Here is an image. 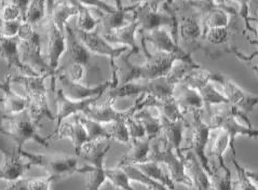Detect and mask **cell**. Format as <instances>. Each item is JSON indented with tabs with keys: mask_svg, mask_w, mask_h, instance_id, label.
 Wrapping results in <instances>:
<instances>
[{
	"mask_svg": "<svg viewBox=\"0 0 258 190\" xmlns=\"http://www.w3.org/2000/svg\"><path fill=\"white\" fill-rule=\"evenodd\" d=\"M113 2L116 3V8L112 12L110 13H105L101 11L98 12V17H100L98 20H100V23H101V25L98 26L102 27L103 35L126 24L125 23L126 12L133 11V9L135 8V6L124 7L121 0H113Z\"/></svg>",
	"mask_w": 258,
	"mask_h": 190,
	"instance_id": "f546056e",
	"label": "cell"
},
{
	"mask_svg": "<svg viewBox=\"0 0 258 190\" xmlns=\"http://www.w3.org/2000/svg\"><path fill=\"white\" fill-rule=\"evenodd\" d=\"M108 190H120L119 188H117V187H115V186H113L112 184H110L109 185V187H108Z\"/></svg>",
	"mask_w": 258,
	"mask_h": 190,
	"instance_id": "be15d7a7",
	"label": "cell"
},
{
	"mask_svg": "<svg viewBox=\"0 0 258 190\" xmlns=\"http://www.w3.org/2000/svg\"><path fill=\"white\" fill-rule=\"evenodd\" d=\"M56 81L59 82V89L63 93L73 101L88 100L96 96H102L107 89L111 88L113 85L118 86V75L117 72H112V80L105 81L97 86H85L80 82L73 81L68 78V76L64 73L57 71Z\"/></svg>",
	"mask_w": 258,
	"mask_h": 190,
	"instance_id": "9a60e30c",
	"label": "cell"
},
{
	"mask_svg": "<svg viewBox=\"0 0 258 190\" xmlns=\"http://www.w3.org/2000/svg\"><path fill=\"white\" fill-rule=\"evenodd\" d=\"M122 169L124 170L131 181H139V183L143 184L144 186L148 187L149 190H170L165 185L147 176L146 174H144L139 168H136L135 165H126L123 166Z\"/></svg>",
	"mask_w": 258,
	"mask_h": 190,
	"instance_id": "ab89813d",
	"label": "cell"
},
{
	"mask_svg": "<svg viewBox=\"0 0 258 190\" xmlns=\"http://www.w3.org/2000/svg\"><path fill=\"white\" fill-rule=\"evenodd\" d=\"M12 75L7 71L5 79L0 81V90L4 92V97H0V103L4 105V111L7 115H17L27 109V101L24 95L14 92L11 88Z\"/></svg>",
	"mask_w": 258,
	"mask_h": 190,
	"instance_id": "d4e9b609",
	"label": "cell"
},
{
	"mask_svg": "<svg viewBox=\"0 0 258 190\" xmlns=\"http://www.w3.org/2000/svg\"><path fill=\"white\" fill-rule=\"evenodd\" d=\"M126 120L127 118L117 120L116 122H112L111 130H108L109 134L111 135V139L122 144H130V134H128Z\"/></svg>",
	"mask_w": 258,
	"mask_h": 190,
	"instance_id": "f6af8a7d",
	"label": "cell"
},
{
	"mask_svg": "<svg viewBox=\"0 0 258 190\" xmlns=\"http://www.w3.org/2000/svg\"><path fill=\"white\" fill-rule=\"evenodd\" d=\"M140 28L139 22L134 18L131 22L126 23L123 26L111 30V32L103 35V37L109 43H120L128 48L131 55H138L140 53V47L136 43L135 34Z\"/></svg>",
	"mask_w": 258,
	"mask_h": 190,
	"instance_id": "cb8c5ba5",
	"label": "cell"
},
{
	"mask_svg": "<svg viewBox=\"0 0 258 190\" xmlns=\"http://www.w3.org/2000/svg\"><path fill=\"white\" fill-rule=\"evenodd\" d=\"M183 162L185 165L187 175L191 179L192 183L190 189L209 190L210 187L212 186V179L191 151H187V155H185L183 158Z\"/></svg>",
	"mask_w": 258,
	"mask_h": 190,
	"instance_id": "4316f807",
	"label": "cell"
},
{
	"mask_svg": "<svg viewBox=\"0 0 258 190\" xmlns=\"http://www.w3.org/2000/svg\"><path fill=\"white\" fill-rule=\"evenodd\" d=\"M219 174L213 171V175L211 176L212 183L217 190H232V174L231 171L224 172Z\"/></svg>",
	"mask_w": 258,
	"mask_h": 190,
	"instance_id": "c3c4849f",
	"label": "cell"
},
{
	"mask_svg": "<svg viewBox=\"0 0 258 190\" xmlns=\"http://www.w3.org/2000/svg\"><path fill=\"white\" fill-rule=\"evenodd\" d=\"M174 97L179 106L180 110L187 113L192 109L201 110L204 107V103L198 91L188 87L185 83L180 82L174 89Z\"/></svg>",
	"mask_w": 258,
	"mask_h": 190,
	"instance_id": "f1b7e54d",
	"label": "cell"
},
{
	"mask_svg": "<svg viewBox=\"0 0 258 190\" xmlns=\"http://www.w3.org/2000/svg\"><path fill=\"white\" fill-rule=\"evenodd\" d=\"M249 20H251V21H255L256 23H257V24H258V15H257V17L256 18H249ZM256 35H257V41H258V26H257V29H256Z\"/></svg>",
	"mask_w": 258,
	"mask_h": 190,
	"instance_id": "94428289",
	"label": "cell"
},
{
	"mask_svg": "<svg viewBox=\"0 0 258 190\" xmlns=\"http://www.w3.org/2000/svg\"><path fill=\"white\" fill-rule=\"evenodd\" d=\"M246 174L248 175V177L252 179L253 183L257 186L258 188V172H251V171H246Z\"/></svg>",
	"mask_w": 258,
	"mask_h": 190,
	"instance_id": "680465c9",
	"label": "cell"
},
{
	"mask_svg": "<svg viewBox=\"0 0 258 190\" xmlns=\"http://www.w3.org/2000/svg\"><path fill=\"white\" fill-rule=\"evenodd\" d=\"M58 179L56 176H44V177H30L20 178L5 190H50V186L53 181Z\"/></svg>",
	"mask_w": 258,
	"mask_h": 190,
	"instance_id": "74e56055",
	"label": "cell"
},
{
	"mask_svg": "<svg viewBox=\"0 0 258 190\" xmlns=\"http://www.w3.org/2000/svg\"><path fill=\"white\" fill-rule=\"evenodd\" d=\"M228 146H230V136L228 133H226L223 130H217V134L213 136V139L211 141H209L207 147V156L216 158L219 166L224 172L229 171V168L224 161V153Z\"/></svg>",
	"mask_w": 258,
	"mask_h": 190,
	"instance_id": "1f68e13d",
	"label": "cell"
},
{
	"mask_svg": "<svg viewBox=\"0 0 258 190\" xmlns=\"http://www.w3.org/2000/svg\"><path fill=\"white\" fill-rule=\"evenodd\" d=\"M65 36H66V50L70 55L71 63L66 67H59L58 72L64 73L68 78L73 81L80 82L85 78L89 70L100 71L95 66L94 54L91 53L88 48L83 44L79 38L74 32L73 26L70 24L65 25Z\"/></svg>",
	"mask_w": 258,
	"mask_h": 190,
	"instance_id": "52a82bcc",
	"label": "cell"
},
{
	"mask_svg": "<svg viewBox=\"0 0 258 190\" xmlns=\"http://www.w3.org/2000/svg\"><path fill=\"white\" fill-rule=\"evenodd\" d=\"M50 75H40L37 77L26 75L12 76V83H18L24 88L25 97L27 101V111L34 122L41 126L43 120L49 119L55 122L56 116L50 109L47 97V87H45V79L49 78Z\"/></svg>",
	"mask_w": 258,
	"mask_h": 190,
	"instance_id": "3957f363",
	"label": "cell"
},
{
	"mask_svg": "<svg viewBox=\"0 0 258 190\" xmlns=\"http://www.w3.org/2000/svg\"><path fill=\"white\" fill-rule=\"evenodd\" d=\"M169 9L176 19L178 44L183 43V48L189 54L200 50L202 38V24L199 12L189 0H183L178 6H164L162 10Z\"/></svg>",
	"mask_w": 258,
	"mask_h": 190,
	"instance_id": "5b68a950",
	"label": "cell"
},
{
	"mask_svg": "<svg viewBox=\"0 0 258 190\" xmlns=\"http://www.w3.org/2000/svg\"><path fill=\"white\" fill-rule=\"evenodd\" d=\"M18 37L20 39L19 51L22 62L29 66L39 75H50L51 89L55 91L56 74L52 71L47 59H44L41 53V35L35 26L27 22H22Z\"/></svg>",
	"mask_w": 258,
	"mask_h": 190,
	"instance_id": "277c9868",
	"label": "cell"
},
{
	"mask_svg": "<svg viewBox=\"0 0 258 190\" xmlns=\"http://www.w3.org/2000/svg\"><path fill=\"white\" fill-rule=\"evenodd\" d=\"M190 111L192 113V121L190 122L187 120L186 126L188 129V146L186 148H181V151L183 154L186 151H191L211 177L213 175V170L211 169L209 157L207 156L211 129L209 124L202 120L199 109H192Z\"/></svg>",
	"mask_w": 258,
	"mask_h": 190,
	"instance_id": "9c48e42d",
	"label": "cell"
},
{
	"mask_svg": "<svg viewBox=\"0 0 258 190\" xmlns=\"http://www.w3.org/2000/svg\"><path fill=\"white\" fill-rule=\"evenodd\" d=\"M20 19H22V14L19 7L11 2H6L0 11V20L3 22H11Z\"/></svg>",
	"mask_w": 258,
	"mask_h": 190,
	"instance_id": "681fc988",
	"label": "cell"
},
{
	"mask_svg": "<svg viewBox=\"0 0 258 190\" xmlns=\"http://www.w3.org/2000/svg\"><path fill=\"white\" fill-rule=\"evenodd\" d=\"M133 117L139 120L140 122L143 124L144 129L146 131V138L153 142L157 138H159V134L161 133L162 125H161V120L160 115L155 116L153 112L148 109V107L143 108L139 111H136Z\"/></svg>",
	"mask_w": 258,
	"mask_h": 190,
	"instance_id": "d6a6232c",
	"label": "cell"
},
{
	"mask_svg": "<svg viewBox=\"0 0 258 190\" xmlns=\"http://www.w3.org/2000/svg\"><path fill=\"white\" fill-rule=\"evenodd\" d=\"M0 2H4V0H0Z\"/></svg>",
	"mask_w": 258,
	"mask_h": 190,
	"instance_id": "03108f58",
	"label": "cell"
},
{
	"mask_svg": "<svg viewBox=\"0 0 258 190\" xmlns=\"http://www.w3.org/2000/svg\"><path fill=\"white\" fill-rule=\"evenodd\" d=\"M161 125L163 136H160L162 141L171 147L173 150H175V154L183 160L184 154L181 151V141H183V133L187 126V119L179 120V121H171L162 116H160Z\"/></svg>",
	"mask_w": 258,
	"mask_h": 190,
	"instance_id": "484cf974",
	"label": "cell"
},
{
	"mask_svg": "<svg viewBox=\"0 0 258 190\" xmlns=\"http://www.w3.org/2000/svg\"><path fill=\"white\" fill-rule=\"evenodd\" d=\"M135 166L136 168H139L144 174H146L147 176L159 181V183L165 185L170 190H174V188H175V183H174L173 179L171 178L170 174L165 173L163 171L161 164L153 162V161H147L144 163L136 164Z\"/></svg>",
	"mask_w": 258,
	"mask_h": 190,
	"instance_id": "8d00e7d4",
	"label": "cell"
},
{
	"mask_svg": "<svg viewBox=\"0 0 258 190\" xmlns=\"http://www.w3.org/2000/svg\"><path fill=\"white\" fill-rule=\"evenodd\" d=\"M212 81L218 82L219 85L222 86L224 95L226 96L227 100L229 101V104L234 106V107H237L246 118H248V116L251 115L254 108L258 105L257 95H253L245 92L244 90H242L233 81H231L229 78H227L226 76L218 73H214Z\"/></svg>",
	"mask_w": 258,
	"mask_h": 190,
	"instance_id": "2e32d148",
	"label": "cell"
},
{
	"mask_svg": "<svg viewBox=\"0 0 258 190\" xmlns=\"http://www.w3.org/2000/svg\"><path fill=\"white\" fill-rule=\"evenodd\" d=\"M75 116L78 118V120L82 123V125L85 126L90 141H98V140L108 141L111 139V135L109 134L108 130L106 128H104L102 123L96 122V121L86 117L85 115L82 116L81 113H78V115H75Z\"/></svg>",
	"mask_w": 258,
	"mask_h": 190,
	"instance_id": "f35d334b",
	"label": "cell"
},
{
	"mask_svg": "<svg viewBox=\"0 0 258 190\" xmlns=\"http://www.w3.org/2000/svg\"><path fill=\"white\" fill-rule=\"evenodd\" d=\"M10 2L19 7V9L22 14V20H23V22H25L26 21V13L28 10L29 4L32 0H10Z\"/></svg>",
	"mask_w": 258,
	"mask_h": 190,
	"instance_id": "11a10c76",
	"label": "cell"
},
{
	"mask_svg": "<svg viewBox=\"0 0 258 190\" xmlns=\"http://www.w3.org/2000/svg\"><path fill=\"white\" fill-rule=\"evenodd\" d=\"M142 39L153 43L155 45L156 51H161L178 55L181 58V62L183 63H187L190 65H199L194 62L191 54H189V53H187L178 43L174 41L172 36L163 28L156 29L151 33L143 34Z\"/></svg>",
	"mask_w": 258,
	"mask_h": 190,
	"instance_id": "ffe728a7",
	"label": "cell"
},
{
	"mask_svg": "<svg viewBox=\"0 0 258 190\" xmlns=\"http://www.w3.org/2000/svg\"><path fill=\"white\" fill-rule=\"evenodd\" d=\"M28 161L23 160L18 147H15L13 153L4 156V160L0 163V180L17 181L25 175V173L30 169Z\"/></svg>",
	"mask_w": 258,
	"mask_h": 190,
	"instance_id": "603a6c76",
	"label": "cell"
},
{
	"mask_svg": "<svg viewBox=\"0 0 258 190\" xmlns=\"http://www.w3.org/2000/svg\"><path fill=\"white\" fill-rule=\"evenodd\" d=\"M249 13L255 15V18L258 15V0H249L248 3Z\"/></svg>",
	"mask_w": 258,
	"mask_h": 190,
	"instance_id": "9f6ffc18",
	"label": "cell"
},
{
	"mask_svg": "<svg viewBox=\"0 0 258 190\" xmlns=\"http://www.w3.org/2000/svg\"><path fill=\"white\" fill-rule=\"evenodd\" d=\"M210 115L211 120L208 124L211 130H223L230 136V148L233 156H236L234 140L238 135L258 139V129H254L249 119L231 104H227L226 107L219 109L211 108Z\"/></svg>",
	"mask_w": 258,
	"mask_h": 190,
	"instance_id": "8992f818",
	"label": "cell"
},
{
	"mask_svg": "<svg viewBox=\"0 0 258 190\" xmlns=\"http://www.w3.org/2000/svg\"><path fill=\"white\" fill-rule=\"evenodd\" d=\"M19 43L20 39L18 36L6 37L0 34V58L5 60V63L7 64V71H10L11 67H15L23 75L32 76V77L40 76L29 66L22 62L19 51Z\"/></svg>",
	"mask_w": 258,
	"mask_h": 190,
	"instance_id": "44dd1931",
	"label": "cell"
},
{
	"mask_svg": "<svg viewBox=\"0 0 258 190\" xmlns=\"http://www.w3.org/2000/svg\"><path fill=\"white\" fill-rule=\"evenodd\" d=\"M142 48L144 54L146 56V62L142 65L132 64L128 57L132 56L130 52L124 55H120L118 60L113 65L118 75V86L125 85L133 81L153 80L160 77H165L169 74L175 60H181L178 55L171 54L161 51L151 53L147 50L146 41L142 39Z\"/></svg>",
	"mask_w": 258,
	"mask_h": 190,
	"instance_id": "6da1fadb",
	"label": "cell"
},
{
	"mask_svg": "<svg viewBox=\"0 0 258 190\" xmlns=\"http://www.w3.org/2000/svg\"><path fill=\"white\" fill-rule=\"evenodd\" d=\"M22 22V19L11 22H2V24H0V34L6 37L18 36Z\"/></svg>",
	"mask_w": 258,
	"mask_h": 190,
	"instance_id": "816d5d0a",
	"label": "cell"
},
{
	"mask_svg": "<svg viewBox=\"0 0 258 190\" xmlns=\"http://www.w3.org/2000/svg\"><path fill=\"white\" fill-rule=\"evenodd\" d=\"M133 18L139 22V33H151L163 26L171 27V36L176 43H178L177 24L174 14L169 9H163V12L153 9L148 2L136 5L133 9Z\"/></svg>",
	"mask_w": 258,
	"mask_h": 190,
	"instance_id": "7c38bea8",
	"label": "cell"
},
{
	"mask_svg": "<svg viewBox=\"0 0 258 190\" xmlns=\"http://www.w3.org/2000/svg\"><path fill=\"white\" fill-rule=\"evenodd\" d=\"M126 125L128 134H130V143H135L140 140L146 139V131L144 129L143 124L140 122L139 120H136L133 116L127 118L126 120Z\"/></svg>",
	"mask_w": 258,
	"mask_h": 190,
	"instance_id": "bcb514c9",
	"label": "cell"
},
{
	"mask_svg": "<svg viewBox=\"0 0 258 190\" xmlns=\"http://www.w3.org/2000/svg\"><path fill=\"white\" fill-rule=\"evenodd\" d=\"M47 17L52 18L60 29L65 30V25L68 20L73 17H78V11L64 0H54L53 9L47 11Z\"/></svg>",
	"mask_w": 258,
	"mask_h": 190,
	"instance_id": "e575fe53",
	"label": "cell"
},
{
	"mask_svg": "<svg viewBox=\"0 0 258 190\" xmlns=\"http://www.w3.org/2000/svg\"><path fill=\"white\" fill-rule=\"evenodd\" d=\"M101 96H96L92 98H88V100L73 101L71 98H68L63 93V91L58 88L55 91V95H54V102L56 104L55 130H57L59 125L63 123L64 119L68 118L70 116L78 115V113H85L90 106L96 104L97 100Z\"/></svg>",
	"mask_w": 258,
	"mask_h": 190,
	"instance_id": "d6986e66",
	"label": "cell"
},
{
	"mask_svg": "<svg viewBox=\"0 0 258 190\" xmlns=\"http://www.w3.org/2000/svg\"><path fill=\"white\" fill-rule=\"evenodd\" d=\"M68 5L76 8L78 11V19L76 21L75 26L85 30V32H92L98 25H100V20H96L92 17V14L90 13L89 8L87 6H83L80 4L78 0H64Z\"/></svg>",
	"mask_w": 258,
	"mask_h": 190,
	"instance_id": "d590c367",
	"label": "cell"
},
{
	"mask_svg": "<svg viewBox=\"0 0 258 190\" xmlns=\"http://www.w3.org/2000/svg\"><path fill=\"white\" fill-rule=\"evenodd\" d=\"M7 113L4 110H0V153H2L3 156L9 155L12 151L15 149V146L12 148L9 147V143H8L5 139V134H4V122L7 119Z\"/></svg>",
	"mask_w": 258,
	"mask_h": 190,
	"instance_id": "f5cc1de1",
	"label": "cell"
},
{
	"mask_svg": "<svg viewBox=\"0 0 258 190\" xmlns=\"http://www.w3.org/2000/svg\"><path fill=\"white\" fill-rule=\"evenodd\" d=\"M198 68H201L200 65H190L187 63H181L179 65L173 66L171 68V71L169 72V74L165 76V78H166V80H168L170 85L176 87L181 81H183L185 76L189 72L192 70H198Z\"/></svg>",
	"mask_w": 258,
	"mask_h": 190,
	"instance_id": "ee69618b",
	"label": "cell"
},
{
	"mask_svg": "<svg viewBox=\"0 0 258 190\" xmlns=\"http://www.w3.org/2000/svg\"><path fill=\"white\" fill-rule=\"evenodd\" d=\"M54 136H56L57 139L71 140L74 145L75 155H77L78 157L80 154L81 147L85 145L87 142L90 141L85 126L82 125V123L76 116H74L73 121H71V122H63L59 125L57 130L50 134L48 138L51 140L52 138H54Z\"/></svg>",
	"mask_w": 258,
	"mask_h": 190,
	"instance_id": "7402d4cb",
	"label": "cell"
},
{
	"mask_svg": "<svg viewBox=\"0 0 258 190\" xmlns=\"http://www.w3.org/2000/svg\"><path fill=\"white\" fill-rule=\"evenodd\" d=\"M47 4L48 0H32L26 13L25 22L35 27L38 24H40L47 17Z\"/></svg>",
	"mask_w": 258,
	"mask_h": 190,
	"instance_id": "60d3db41",
	"label": "cell"
},
{
	"mask_svg": "<svg viewBox=\"0 0 258 190\" xmlns=\"http://www.w3.org/2000/svg\"><path fill=\"white\" fill-rule=\"evenodd\" d=\"M231 162L238 173V179L236 181H232V190H258L257 186L248 177L246 170H244L238 163L236 156H231Z\"/></svg>",
	"mask_w": 258,
	"mask_h": 190,
	"instance_id": "7bdbcfd3",
	"label": "cell"
},
{
	"mask_svg": "<svg viewBox=\"0 0 258 190\" xmlns=\"http://www.w3.org/2000/svg\"><path fill=\"white\" fill-rule=\"evenodd\" d=\"M2 22H3V21H2V20H0V24H2Z\"/></svg>",
	"mask_w": 258,
	"mask_h": 190,
	"instance_id": "e7e4bbea",
	"label": "cell"
},
{
	"mask_svg": "<svg viewBox=\"0 0 258 190\" xmlns=\"http://www.w3.org/2000/svg\"><path fill=\"white\" fill-rule=\"evenodd\" d=\"M74 32L79 38V40L86 45L88 50L94 55L107 56L110 59L111 66L115 65L113 59L118 58L120 55H122L123 52L128 50L127 47L122 48H112L109 42L105 38L100 35V27H96L92 32H85L77 27H73Z\"/></svg>",
	"mask_w": 258,
	"mask_h": 190,
	"instance_id": "e0dca14e",
	"label": "cell"
},
{
	"mask_svg": "<svg viewBox=\"0 0 258 190\" xmlns=\"http://www.w3.org/2000/svg\"><path fill=\"white\" fill-rule=\"evenodd\" d=\"M218 2L222 3V4H226V5H228L229 2L237 3L238 6H239V9H238L239 15H240V18L243 20V22H244L245 32H246V30H251L252 33H254L256 35V28L252 27L251 24H249V21H251V20H249L251 15H249V9H248L249 0H218Z\"/></svg>",
	"mask_w": 258,
	"mask_h": 190,
	"instance_id": "7dc6e473",
	"label": "cell"
},
{
	"mask_svg": "<svg viewBox=\"0 0 258 190\" xmlns=\"http://www.w3.org/2000/svg\"><path fill=\"white\" fill-rule=\"evenodd\" d=\"M105 173L110 184L120 190H134V188L131 186L130 178H128L122 168L105 169Z\"/></svg>",
	"mask_w": 258,
	"mask_h": 190,
	"instance_id": "b9f144b4",
	"label": "cell"
},
{
	"mask_svg": "<svg viewBox=\"0 0 258 190\" xmlns=\"http://www.w3.org/2000/svg\"><path fill=\"white\" fill-rule=\"evenodd\" d=\"M23 158L35 166H39L48 173V175L56 176L58 179L71 176L79 171V157L77 155H43L32 154L20 150Z\"/></svg>",
	"mask_w": 258,
	"mask_h": 190,
	"instance_id": "30bf717a",
	"label": "cell"
},
{
	"mask_svg": "<svg viewBox=\"0 0 258 190\" xmlns=\"http://www.w3.org/2000/svg\"><path fill=\"white\" fill-rule=\"evenodd\" d=\"M164 3H165V0H149V2H148L150 7L155 10H158V8L162 6Z\"/></svg>",
	"mask_w": 258,
	"mask_h": 190,
	"instance_id": "6f0895ef",
	"label": "cell"
},
{
	"mask_svg": "<svg viewBox=\"0 0 258 190\" xmlns=\"http://www.w3.org/2000/svg\"><path fill=\"white\" fill-rule=\"evenodd\" d=\"M246 38H247V40H248L249 43L255 44V45H257V47H258V41L256 39H251V38H248V37H246ZM232 54L236 55L240 60H242V62H245V63L248 64L254 57L258 56V50L253 52L251 55H246V54H244L243 52H241L238 49H236V50L232 52ZM248 66H249V68H251V70L255 73V75L258 77V64L257 65H248Z\"/></svg>",
	"mask_w": 258,
	"mask_h": 190,
	"instance_id": "f907efd6",
	"label": "cell"
},
{
	"mask_svg": "<svg viewBox=\"0 0 258 190\" xmlns=\"http://www.w3.org/2000/svg\"><path fill=\"white\" fill-rule=\"evenodd\" d=\"M132 147L127 153L121 158L116 168H123L126 165H136L139 163H144L147 161V157L150 151L151 141L147 138L144 140H140L131 144Z\"/></svg>",
	"mask_w": 258,
	"mask_h": 190,
	"instance_id": "4dcf8cb0",
	"label": "cell"
},
{
	"mask_svg": "<svg viewBox=\"0 0 258 190\" xmlns=\"http://www.w3.org/2000/svg\"><path fill=\"white\" fill-rule=\"evenodd\" d=\"M245 34V28L242 26L238 9L230 14L229 23L225 26L213 27L202 34L200 50L208 57L219 58L238 49L236 38L239 34Z\"/></svg>",
	"mask_w": 258,
	"mask_h": 190,
	"instance_id": "7a4b0ae2",
	"label": "cell"
},
{
	"mask_svg": "<svg viewBox=\"0 0 258 190\" xmlns=\"http://www.w3.org/2000/svg\"><path fill=\"white\" fill-rule=\"evenodd\" d=\"M214 73L208 70H192L189 72L185 78L183 79V83L187 85L195 90L198 91V93L201 95L204 106H206L207 111L210 113L211 108L213 105L229 104V101L227 100L226 96L212 86V79H213Z\"/></svg>",
	"mask_w": 258,
	"mask_h": 190,
	"instance_id": "5bb4252c",
	"label": "cell"
},
{
	"mask_svg": "<svg viewBox=\"0 0 258 190\" xmlns=\"http://www.w3.org/2000/svg\"><path fill=\"white\" fill-rule=\"evenodd\" d=\"M174 2H175V0H165V3L163 5L164 6H173Z\"/></svg>",
	"mask_w": 258,
	"mask_h": 190,
	"instance_id": "6125c7cd",
	"label": "cell"
},
{
	"mask_svg": "<svg viewBox=\"0 0 258 190\" xmlns=\"http://www.w3.org/2000/svg\"><path fill=\"white\" fill-rule=\"evenodd\" d=\"M78 173L85 174L87 176L86 186L88 190H100L102 185L105 183V180L107 179L104 163H98L94 165L83 163L81 168H79Z\"/></svg>",
	"mask_w": 258,
	"mask_h": 190,
	"instance_id": "836d02e7",
	"label": "cell"
},
{
	"mask_svg": "<svg viewBox=\"0 0 258 190\" xmlns=\"http://www.w3.org/2000/svg\"><path fill=\"white\" fill-rule=\"evenodd\" d=\"M45 30L48 35V63L52 71L57 75L59 59L66 51L65 30L60 29L52 18L45 17Z\"/></svg>",
	"mask_w": 258,
	"mask_h": 190,
	"instance_id": "ac0fdd59",
	"label": "cell"
},
{
	"mask_svg": "<svg viewBox=\"0 0 258 190\" xmlns=\"http://www.w3.org/2000/svg\"><path fill=\"white\" fill-rule=\"evenodd\" d=\"M5 121L8 125H4V134L14 142L19 150H22L23 146L29 141H35L45 148L50 146V139L48 136L43 138L38 133L39 126L34 122L27 109L17 115H8Z\"/></svg>",
	"mask_w": 258,
	"mask_h": 190,
	"instance_id": "ba28073f",
	"label": "cell"
},
{
	"mask_svg": "<svg viewBox=\"0 0 258 190\" xmlns=\"http://www.w3.org/2000/svg\"><path fill=\"white\" fill-rule=\"evenodd\" d=\"M147 161H153L165 165L174 183L191 188V179L187 175L183 160L174 153V150L171 147L166 145L160 136L156 139V142L153 145H150Z\"/></svg>",
	"mask_w": 258,
	"mask_h": 190,
	"instance_id": "4fadbf2b",
	"label": "cell"
},
{
	"mask_svg": "<svg viewBox=\"0 0 258 190\" xmlns=\"http://www.w3.org/2000/svg\"><path fill=\"white\" fill-rule=\"evenodd\" d=\"M80 4H82L83 6H90V7H94L96 8V10L101 11V12H105V13H110L115 8L112 6H110L109 4L105 3L104 0H78Z\"/></svg>",
	"mask_w": 258,
	"mask_h": 190,
	"instance_id": "db71d44e",
	"label": "cell"
},
{
	"mask_svg": "<svg viewBox=\"0 0 258 190\" xmlns=\"http://www.w3.org/2000/svg\"><path fill=\"white\" fill-rule=\"evenodd\" d=\"M145 107H153L160 116L171 121L186 120L185 113L180 110L174 95L164 98H157L151 95H146L144 98Z\"/></svg>",
	"mask_w": 258,
	"mask_h": 190,
	"instance_id": "83f0119b",
	"label": "cell"
},
{
	"mask_svg": "<svg viewBox=\"0 0 258 190\" xmlns=\"http://www.w3.org/2000/svg\"><path fill=\"white\" fill-rule=\"evenodd\" d=\"M131 2V6H136V5H140L143 3H146L149 2V0H130Z\"/></svg>",
	"mask_w": 258,
	"mask_h": 190,
	"instance_id": "91938a15",
	"label": "cell"
},
{
	"mask_svg": "<svg viewBox=\"0 0 258 190\" xmlns=\"http://www.w3.org/2000/svg\"><path fill=\"white\" fill-rule=\"evenodd\" d=\"M175 87L170 85L165 77H160L153 80H142L125 83L122 86L109 88L107 97L116 101L117 98H123L127 96L151 95L157 98H164L172 96Z\"/></svg>",
	"mask_w": 258,
	"mask_h": 190,
	"instance_id": "8fae6325",
	"label": "cell"
}]
</instances>
